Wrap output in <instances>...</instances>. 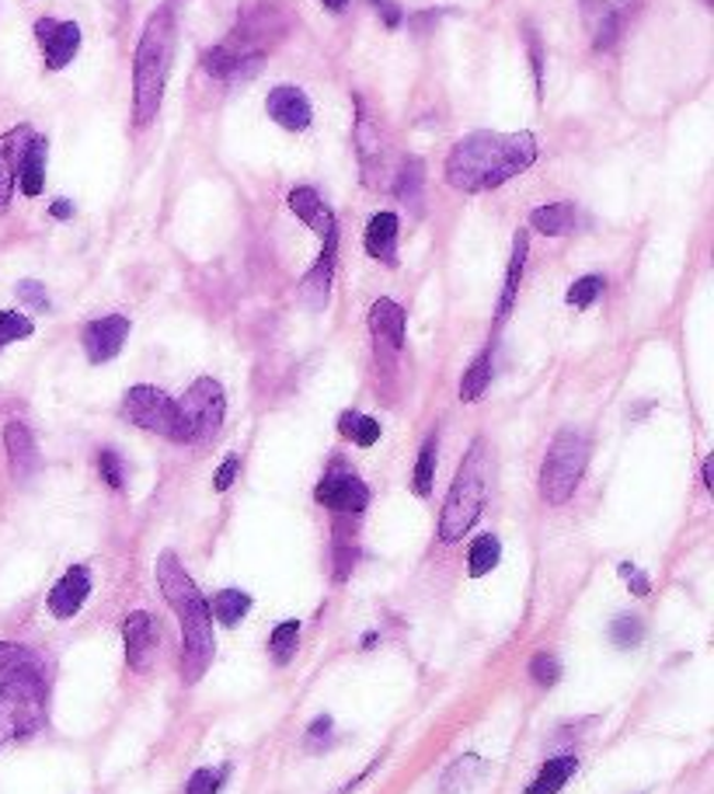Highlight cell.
<instances>
[{
  "label": "cell",
  "mask_w": 714,
  "mask_h": 794,
  "mask_svg": "<svg viewBox=\"0 0 714 794\" xmlns=\"http://www.w3.org/2000/svg\"><path fill=\"white\" fill-rule=\"evenodd\" d=\"M537 161L534 132H492L478 129L454 143L446 157V182L457 192H492L510 178L530 172Z\"/></svg>",
  "instance_id": "1"
},
{
  "label": "cell",
  "mask_w": 714,
  "mask_h": 794,
  "mask_svg": "<svg viewBox=\"0 0 714 794\" xmlns=\"http://www.w3.org/2000/svg\"><path fill=\"white\" fill-rule=\"evenodd\" d=\"M157 585L167 599V607L175 610L182 623V679L185 684H199L216 655L210 599H202L192 575L182 569L178 554L172 551H164L157 558Z\"/></svg>",
  "instance_id": "2"
},
{
  "label": "cell",
  "mask_w": 714,
  "mask_h": 794,
  "mask_svg": "<svg viewBox=\"0 0 714 794\" xmlns=\"http://www.w3.org/2000/svg\"><path fill=\"white\" fill-rule=\"evenodd\" d=\"M172 49H175V14L172 8H157L137 43L133 56V102H137V126H150L157 119L167 70H172Z\"/></svg>",
  "instance_id": "3"
},
{
  "label": "cell",
  "mask_w": 714,
  "mask_h": 794,
  "mask_svg": "<svg viewBox=\"0 0 714 794\" xmlns=\"http://www.w3.org/2000/svg\"><path fill=\"white\" fill-rule=\"evenodd\" d=\"M283 32H286L283 14L276 8H258L234 28L227 43L210 46L202 52V67H206V73H213L220 81H234L241 73H251L261 56L279 43Z\"/></svg>",
  "instance_id": "4"
},
{
  "label": "cell",
  "mask_w": 714,
  "mask_h": 794,
  "mask_svg": "<svg viewBox=\"0 0 714 794\" xmlns=\"http://www.w3.org/2000/svg\"><path fill=\"white\" fill-rule=\"evenodd\" d=\"M49 704V684L39 669V662L17 669L4 687H0V746L39 732L46 722Z\"/></svg>",
  "instance_id": "5"
},
{
  "label": "cell",
  "mask_w": 714,
  "mask_h": 794,
  "mask_svg": "<svg viewBox=\"0 0 714 794\" xmlns=\"http://www.w3.org/2000/svg\"><path fill=\"white\" fill-rule=\"evenodd\" d=\"M484 440H475L467 457L457 470L454 484H449V495L443 502V516H440V540L443 544H457L464 534L478 523L484 495H488V478H484Z\"/></svg>",
  "instance_id": "6"
},
{
  "label": "cell",
  "mask_w": 714,
  "mask_h": 794,
  "mask_svg": "<svg viewBox=\"0 0 714 794\" xmlns=\"http://www.w3.org/2000/svg\"><path fill=\"white\" fill-rule=\"evenodd\" d=\"M589 464V440L578 429H561L548 446V457L540 467V495L551 505H565L586 475Z\"/></svg>",
  "instance_id": "7"
},
{
  "label": "cell",
  "mask_w": 714,
  "mask_h": 794,
  "mask_svg": "<svg viewBox=\"0 0 714 794\" xmlns=\"http://www.w3.org/2000/svg\"><path fill=\"white\" fill-rule=\"evenodd\" d=\"M175 405H178V440L175 443H206V440H213L223 425L227 394H223V387L213 381V376H199Z\"/></svg>",
  "instance_id": "8"
},
{
  "label": "cell",
  "mask_w": 714,
  "mask_h": 794,
  "mask_svg": "<svg viewBox=\"0 0 714 794\" xmlns=\"http://www.w3.org/2000/svg\"><path fill=\"white\" fill-rule=\"evenodd\" d=\"M122 414L147 432L178 440V405H175V397H167L161 387H150V384L129 387L122 394Z\"/></svg>",
  "instance_id": "9"
},
{
  "label": "cell",
  "mask_w": 714,
  "mask_h": 794,
  "mask_svg": "<svg viewBox=\"0 0 714 794\" xmlns=\"http://www.w3.org/2000/svg\"><path fill=\"white\" fill-rule=\"evenodd\" d=\"M642 4L645 0H582V22L593 35V46L607 52L617 43V35L624 32L628 17Z\"/></svg>",
  "instance_id": "10"
},
{
  "label": "cell",
  "mask_w": 714,
  "mask_h": 794,
  "mask_svg": "<svg viewBox=\"0 0 714 794\" xmlns=\"http://www.w3.org/2000/svg\"><path fill=\"white\" fill-rule=\"evenodd\" d=\"M314 499L338 516H355L370 505V488L363 478H355L352 470H328V475L317 481Z\"/></svg>",
  "instance_id": "11"
},
{
  "label": "cell",
  "mask_w": 714,
  "mask_h": 794,
  "mask_svg": "<svg viewBox=\"0 0 714 794\" xmlns=\"http://www.w3.org/2000/svg\"><path fill=\"white\" fill-rule=\"evenodd\" d=\"M35 39L43 43L46 70H63L67 63H73V56H78V49H81V28L73 22L39 17V22H35Z\"/></svg>",
  "instance_id": "12"
},
{
  "label": "cell",
  "mask_w": 714,
  "mask_h": 794,
  "mask_svg": "<svg viewBox=\"0 0 714 794\" xmlns=\"http://www.w3.org/2000/svg\"><path fill=\"white\" fill-rule=\"evenodd\" d=\"M126 338H129V317L122 314H108V317H98V320H91V325L84 328V352L87 359L95 366L108 363V359H116L126 346Z\"/></svg>",
  "instance_id": "13"
},
{
  "label": "cell",
  "mask_w": 714,
  "mask_h": 794,
  "mask_svg": "<svg viewBox=\"0 0 714 794\" xmlns=\"http://www.w3.org/2000/svg\"><path fill=\"white\" fill-rule=\"evenodd\" d=\"M266 108H269V119L279 122L283 129H290V132H304L314 122V108L307 102V94L293 84L272 87L269 98H266Z\"/></svg>",
  "instance_id": "14"
},
{
  "label": "cell",
  "mask_w": 714,
  "mask_h": 794,
  "mask_svg": "<svg viewBox=\"0 0 714 794\" xmlns=\"http://www.w3.org/2000/svg\"><path fill=\"white\" fill-rule=\"evenodd\" d=\"M32 137H35L32 126L8 129L4 137H0V213L11 206L14 182H17V172H22V161H25V150H28Z\"/></svg>",
  "instance_id": "15"
},
{
  "label": "cell",
  "mask_w": 714,
  "mask_h": 794,
  "mask_svg": "<svg viewBox=\"0 0 714 794\" xmlns=\"http://www.w3.org/2000/svg\"><path fill=\"white\" fill-rule=\"evenodd\" d=\"M122 638H126V662H129V669L147 673L150 658H154V652H157V628H154V620H150V614L147 610L129 614L122 620Z\"/></svg>",
  "instance_id": "16"
},
{
  "label": "cell",
  "mask_w": 714,
  "mask_h": 794,
  "mask_svg": "<svg viewBox=\"0 0 714 794\" xmlns=\"http://www.w3.org/2000/svg\"><path fill=\"white\" fill-rule=\"evenodd\" d=\"M87 596H91V575L84 564H73V569H67V575L49 589V599H46L49 614L56 620H70L73 614H81Z\"/></svg>",
  "instance_id": "17"
},
{
  "label": "cell",
  "mask_w": 714,
  "mask_h": 794,
  "mask_svg": "<svg viewBox=\"0 0 714 794\" xmlns=\"http://www.w3.org/2000/svg\"><path fill=\"white\" fill-rule=\"evenodd\" d=\"M355 150H360V161H363V182L366 185H381L384 137H381V126L370 119V112L363 105H360V116H355Z\"/></svg>",
  "instance_id": "18"
},
{
  "label": "cell",
  "mask_w": 714,
  "mask_h": 794,
  "mask_svg": "<svg viewBox=\"0 0 714 794\" xmlns=\"http://www.w3.org/2000/svg\"><path fill=\"white\" fill-rule=\"evenodd\" d=\"M286 202H290V210L296 213V220H304L314 234L328 237L331 231H338L331 206H328L321 196H317V188H311V185H296V188H290Z\"/></svg>",
  "instance_id": "19"
},
{
  "label": "cell",
  "mask_w": 714,
  "mask_h": 794,
  "mask_svg": "<svg viewBox=\"0 0 714 794\" xmlns=\"http://www.w3.org/2000/svg\"><path fill=\"white\" fill-rule=\"evenodd\" d=\"M405 328H408V317H405V307L401 304H394V300L381 296L377 304L370 307V331L390 352H401L405 349Z\"/></svg>",
  "instance_id": "20"
},
{
  "label": "cell",
  "mask_w": 714,
  "mask_h": 794,
  "mask_svg": "<svg viewBox=\"0 0 714 794\" xmlns=\"http://www.w3.org/2000/svg\"><path fill=\"white\" fill-rule=\"evenodd\" d=\"M4 446H8V460L17 481H28L35 470H39V446H35V436L28 432V425L22 422H8L4 425Z\"/></svg>",
  "instance_id": "21"
},
{
  "label": "cell",
  "mask_w": 714,
  "mask_h": 794,
  "mask_svg": "<svg viewBox=\"0 0 714 794\" xmlns=\"http://www.w3.org/2000/svg\"><path fill=\"white\" fill-rule=\"evenodd\" d=\"M398 231H401L398 213L390 210L373 213L366 226V255L384 265H398Z\"/></svg>",
  "instance_id": "22"
},
{
  "label": "cell",
  "mask_w": 714,
  "mask_h": 794,
  "mask_svg": "<svg viewBox=\"0 0 714 794\" xmlns=\"http://www.w3.org/2000/svg\"><path fill=\"white\" fill-rule=\"evenodd\" d=\"M335 252H338V231H331V234L325 237V252H321V258L314 261V269L307 272L304 287H300V293H304V300H307V304H311L314 311L328 307L331 272H335Z\"/></svg>",
  "instance_id": "23"
},
{
  "label": "cell",
  "mask_w": 714,
  "mask_h": 794,
  "mask_svg": "<svg viewBox=\"0 0 714 794\" xmlns=\"http://www.w3.org/2000/svg\"><path fill=\"white\" fill-rule=\"evenodd\" d=\"M526 255H530V234L516 231V237H513V258H510V269H505V287H502V300H499V320L510 317V311L516 304V293H519V282H523V269H526Z\"/></svg>",
  "instance_id": "24"
},
{
  "label": "cell",
  "mask_w": 714,
  "mask_h": 794,
  "mask_svg": "<svg viewBox=\"0 0 714 794\" xmlns=\"http://www.w3.org/2000/svg\"><path fill=\"white\" fill-rule=\"evenodd\" d=\"M46 157H49L46 137H32V143L25 150V161H22V172H17V182H22V192L28 199L39 196L43 185H46Z\"/></svg>",
  "instance_id": "25"
},
{
  "label": "cell",
  "mask_w": 714,
  "mask_h": 794,
  "mask_svg": "<svg viewBox=\"0 0 714 794\" xmlns=\"http://www.w3.org/2000/svg\"><path fill=\"white\" fill-rule=\"evenodd\" d=\"M575 770H578L575 756H554V760H548V763L540 767V773L530 781L526 794H558L561 787H565L575 778Z\"/></svg>",
  "instance_id": "26"
},
{
  "label": "cell",
  "mask_w": 714,
  "mask_h": 794,
  "mask_svg": "<svg viewBox=\"0 0 714 794\" xmlns=\"http://www.w3.org/2000/svg\"><path fill=\"white\" fill-rule=\"evenodd\" d=\"M530 226L543 237H561L575 226V206L572 202H551V206H537L530 213Z\"/></svg>",
  "instance_id": "27"
},
{
  "label": "cell",
  "mask_w": 714,
  "mask_h": 794,
  "mask_svg": "<svg viewBox=\"0 0 714 794\" xmlns=\"http://www.w3.org/2000/svg\"><path fill=\"white\" fill-rule=\"evenodd\" d=\"M484 770H488V763L481 760V756H460V760L446 770L443 794H467L484 778Z\"/></svg>",
  "instance_id": "28"
},
{
  "label": "cell",
  "mask_w": 714,
  "mask_h": 794,
  "mask_svg": "<svg viewBox=\"0 0 714 794\" xmlns=\"http://www.w3.org/2000/svg\"><path fill=\"white\" fill-rule=\"evenodd\" d=\"M251 610V596L241 589H220L210 603V617L223 628H234V623Z\"/></svg>",
  "instance_id": "29"
},
{
  "label": "cell",
  "mask_w": 714,
  "mask_h": 794,
  "mask_svg": "<svg viewBox=\"0 0 714 794\" xmlns=\"http://www.w3.org/2000/svg\"><path fill=\"white\" fill-rule=\"evenodd\" d=\"M488 384H492V346H488L475 363L471 370L464 373V381H460V401H478V397L488 390Z\"/></svg>",
  "instance_id": "30"
},
{
  "label": "cell",
  "mask_w": 714,
  "mask_h": 794,
  "mask_svg": "<svg viewBox=\"0 0 714 794\" xmlns=\"http://www.w3.org/2000/svg\"><path fill=\"white\" fill-rule=\"evenodd\" d=\"M338 432H342L346 440H352L355 446H373L381 440V422L370 419V414H360V411H342Z\"/></svg>",
  "instance_id": "31"
},
{
  "label": "cell",
  "mask_w": 714,
  "mask_h": 794,
  "mask_svg": "<svg viewBox=\"0 0 714 794\" xmlns=\"http://www.w3.org/2000/svg\"><path fill=\"white\" fill-rule=\"evenodd\" d=\"M499 558H502V544H499V537L481 534V537L471 544V551H467V572H471L475 579H481V575H488V572L495 569Z\"/></svg>",
  "instance_id": "32"
},
{
  "label": "cell",
  "mask_w": 714,
  "mask_h": 794,
  "mask_svg": "<svg viewBox=\"0 0 714 794\" xmlns=\"http://www.w3.org/2000/svg\"><path fill=\"white\" fill-rule=\"evenodd\" d=\"M296 641H300V620H283L269 638V652L276 658V666H286L296 655Z\"/></svg>",
  "instance_id": "33"
},
{
  "label": "cell",
  "mask_w": 714,
  "mask_h": 794,
  "mask_svg": "<svg viewBox=\"0 0 714 794\" xmlns=\"http://www.w3.org/2000/svg\"><path fill=\"white\" fill-rule=\"evenodd\" d=\"M436 457H440V443H436V436H429L425 443H422V449H419V464H415V495H429L432 491V478H436Z\"/></svg>",
  "instance_id": "34"
},
{
  "label": "cell",
  "mask_w": 714,
  "mask_h": 794,
  "mask_svg": "<svg viewBox=\"0 0 714 794\" xmlns=\"http://www.w3.org/2000/svg\"><path fill=\"white\" fill-rule=\"evenodd\" d=\"M355 540H352V534L346 529V523L338 519L335 523V579L338 582H346L349 579V572H352V564H355Z\"/></svg>",
  "instance_id": "35"
},
{
  "label": "cell",
  "mask_w": 714,
  "mask_h": 794,
  "mask_svg": "<svg viewBox=\"0 0 714 794\" xmlns=\"http://www.w3.org/2000/svg\"><path fill=\"white\" fill-rule=\"evenodd\" d=\"M604 290H607L604 276H582V279H575L572 287H569V307L586 311V307L596 304L599 296H604Z\"/></svg>",
  "instance_id": "36"
},
{
  "label": "cell",
  "mask_w": 714,
  "mask_h": 794,
  "mask_svg": "<svg viewBox=\"0 0 714 794\" xmlns=\"http://www.w3.org/2000/svg\"><path fill=\"white\" fill-rule=\"evenodd\" d=\"M422 182H425V164L419 157H408L398 172V182H394V192H398L405 202L422 196Z\"/></svg>",
  "instance_id": "37"
},
{
  "label": "cell",
  "mask_w": 714,
  "mask_h": 794,
  "mask_svg": "<svg viewBox=\"0 0 714 794\" xmlns=\"http://www.w3.org/2000/svg\"><path fill=\"white\" fill-rule=\"evenodd\" d=\"M642 638H645V623H642V617L620 614V617L613 620L610 641H613L617 649H634V645H642Z\"/></svg>",
  "instance_id": "38"
},
{
  "label": "cell",
  "mask_w": 714,
  "mask_h": 794,
  "mask_svg": "<svg viewBox=\"0 0 714 794\" xmlns=\"http://www.w3.org/2000/svg\"><path fill=\"white\" fill-rule=\"evenodd\" d=\"M35 325L17 311H0V349L11 342H22V338H32Z\"/></svg>",
  "instance_id": "39"
},
{
  "label": "cell",
  "mask_w": 714,
  "mask_h": 794,
  "mask_svg": "<svg viewBox=\"0 0 714 794\" xmlns=\"http://www.w3.org/2000/svg\"><path fill=\"white\" fill-rule=\"evenodd\" d=\"M530 679L537 687H554L558 679H561V662L554 652H537L530 658Z\"/></svg>",
  "instance_id": "40"
},
{
  "label": "cell",
  "mask_w": 714,
  "mask_h": 794,
  "mask_svg": "<svg viewBox=\"0 0 714 794\" xmlns=\"http://www.w3.org/2000/svg\"><path fill=\"white\" fill-rule=\"evenodd\" d=\"M35 655L28 652V649H22V645H11V641H0V687L8 684V679L22 669V666H28Z\"/></svg>",
  "instance_id": "41"
},
{
  "label": "cell",
  "mask_w": 714,
  "mask_h": 794,
  "mask_svg": "<svg viewBox=\"0 0 714 794\" xmlns=\"http://www.w3.org/2000/svg\"><path fill=\"white\" fill-rule=\"evenodd\" d=\"M227 773H231V767H220V770L202 767V770L192 773L189 784H185V794H216L220 784L227 781Z\"/></svg>",
  "instance_id": "42"
},
{
  "label": "cell",
  "mask_w": 714,
  "mask_h": 794,
  "mask_svg": "<svg viewBox=\"0 0 714 794\" xmlns=\"http://www.w3.org/2000/svg\"><path fill=\"white\" fill-rule=\"evenodd\" d=\"M98 470H102V478L112 491H122L126 488V475H122V460H119V453L116 449H102L98 453Z\"/></svg>",
  "instance_id": "43"
},
{
  "label": "cell",
  "mask_w": 714,
  "mask_h": 794,
  "mask_svg": "<svg viewBox=\"0 0 714 794\" xmlns=\"http://www.w3.org/2000/svg\"><path fill=\"white\" fill-rule=\"evenodd\" d=\"M14 293H17V300H25L28 307H35V311H49V293H46L43 282L22 279V282H17V287H14Z\"/></svg>",
  "instance_id": "44"
},
{
  "label": "cell",
  "mask_w": 714,
  "mask_h": 794,
  "mask_svg": "<svg viewBox=\"0 0 714 794\" xmlns=\"http://www.w3.org/2000/svg\"><path fill=\"white\" fill-rule=\"evenodd\" d=\"M331 728H335V722H331L328 714L314 717L311 728H307V746H311V749H321V746H328V739H331Z\"/></svg>",
  "instance_id": "45"
},
{
  "label": "cell",
  "mask_w": 714,
  "mask_h": 794,
  "mask_svg": "<svg viewBox=\"0 0 714 794\" xmlns=\"http://www.w3.org/2000/svg\"><path fill=\"white\" fill-rule=\"evenodd\" d=\"M526 43H530V63H534V78H537V98L543 94V46L537 39L534 28H526Z\"/></svg>",
  "instance_id": "46"
},
{
  "label": "cell",
  "mask_w": 714,
  "mask_h": 794,
  "mask_svg": "<svg viewBox=\"0 0 714 794\" xmlns=\"http://www.w3.org/2000/svg\"><path fill=\"white\" fill-rule=\"evenodd\" d=\"M237 470H241V457H237V453H231V457L220 464L216 478H213V488L216 491H227L234 484V478H237Z\"/></svg>",
  "instance_id": "47"
},
{
  "label": "cell",
  "mask_w": 714,
  "mask_h": 794,
  "mask_svg": "<svg viewBox=\"0 0 714 794\" xmlns=\"http://www.w3.org/2000/svg\"><path fill=\"white\" fill-rule=\"evenodd\" d=\"M620 575L628 579V585H631V593L634 596H648V579L634 569V564H620Z\"/></svg>",
  "instance_id": "48"
},
{
  "label": "cell",
  "mask_w": 714,
  "mask_h": 794,
  "mask_svg": "<svg viewBox=\"0 0 714 794\" xmlns=\"http://www.w3.org/2000/svg\"><path fill=\"white\" fill-rule=\"evenodd\" d=\"M377 11L384 14V25H387V28H398V25H401V17H405L401 8H398V4H390V0H384V4H381Z\"/></svg>",
  "instance_id": "49"
},
{
  "label": "cell",
  "mask_w": 714,
  "mask_h": 794,
  "mask_svg": "<svg viewBox=\"0 0 714 794\" xmlns=\"http://www.w3.org/2000/svg\"><path fill=\"white\" fill-rule=\"evenodd\" d=\"M49 213H52V217H56V220H67V217H70V213H73V206H70V202H67V199H56V202H52V206H49Z\"/></svg>",
  "instance_id": "50"
},
{
  "label": "cell",
  "mask_w": 714,
  "mask_h": 794,
  "mask_svg": "<svg viewBox=\"0 0 714 794\" xmlns=\"http://www.w3.org/2000/svg\"><path fill=\"white\" fill-rule=\"evenodd\" d=\"M321 4H325L328 11H335V14H342V11L349 8V0H321Z\"/></svg>",
  "instance_id": "51"
},
{
  "label": "cell",
  "mask_w": 714,
  "mask_h": 794,
  "mask_svg": "<svg viewBox=\"0 0 714 794\" xmlns=\"http://www.w3.org/2000/svg\"><path fill=\"white\" fill-rule=\"evenodd\" d=\"M704 488L711 491V460H704Z\"/></svg>",
  "instance_id": "52"
},
{
  "label": "cell",
  "mask_w": 714,
  "mask_h": 794,
  "mask_svg": "<svg viewBox=\"0 0 714 794\" xmlns=\"http://www.w3.org/2000/svg\"><path fill=\"white\" fill-rule=\"evenodd\" d=\"M373 4H377V8H381V4H384V0H373Z\"/></svg>",
  "instance_id": "53"
}]
</instances>
